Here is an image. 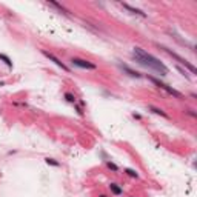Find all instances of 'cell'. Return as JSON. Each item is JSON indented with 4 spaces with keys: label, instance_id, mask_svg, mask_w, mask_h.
I'll list each match as a JSON object with an SVG mask.
<instances>
[{
    "label": "cell",
    "instance_id": "obj_1",
    "mask_svg": "<svg viewBox=\"0 0 197 197\" xmlns=\"http://www.w3.org/2000/svg\"><path fill=\"white\" fill-rule=\"evenodd\" d=\"M133 59H134L139 65L145 66L148 71L156 72L157 76H160V77L168 76V72H169V69H168V66H166L165 63H162V62H160L157 57H154L153 54L146 53L145 49L140 48V46H134V48H133Z\"/></svg>",
    "mask_w": 197,
    "mask_h": 197
},
{
    "label": "cell",
    "instance_id": "obj_2",
    "mask_svg": "<svg viewBox=\"0 0 197 197\" xmlns=\"http://www.w3.org/2000/svg\"><path fill=\"white\" fill-rule=\"evenodd\" d=\"M146 79L150 80L151 83H154L159 89H162V91H165L168 95H171V97H174V98H177V100H185V95L180 92V91H177L176 88H172V86H169L168 83H165V82H162L160 79H157V77H153V76H146Z\"/></svg>",
    "mask_w": 197,
    "mask_h": 197
},
{
    "label": "cell",
    "instance_id": "obj_3",
    "mask_svg": "<svg viewBox=\"0 0 197 197\" xmlns=\"http://www.w3.org/2000/svg\"><path fill=\"white\" fill-rule=\"evenodd\" d=\"M157 46L160 48V49H163V51L166 53V54H169L172 59H174L180 66H185V69L186 71H189V76H194V74H195V68H194V65L192 63H189L186 59H183L182 56H179L177 53H174V51H172V49H169L168 46H165V45H160V43H157Z\"/></svg>",
    "mask_w": 197,
    "mask_h": 197
},
{
    "label": "cell",
    "instance_id": "obj_4",
    "mask_svg": "<svg viewBox=\"0 0 197 197\" xmlns=\"http://www.w3.org/2000/svg\"><path fill=\"white\" fill-rule=\"evenodd\" d=\"M69 63H71V66H74V68L85 69V71H95V69L98 68L94 62H91V60H88V59H80V57H71V59H69Z\"/></svg>",
    "mask_w": 197,
    "mask_h": 197
},
{
    "label": "cell",
    "instance_id": "obj_5",
    "mask_svg": "<svg viewBox=\"0 0 197 197\" xmlns=\"http://www.w3.org/2000/svg\"><path fill=\"white\" fill-rule=\"evenodd\" d=\"M42 54H43V56H45V57H46L49 62H53L54 65H57V66H59L62 71H65V72H68V74L71 72V68H69L68 65H65V63H63V62H62V60H60V59H59L56 54H53V53L46 51V49H42Z\"/></svg>",
    "mask_w": 197,
    "mask_h": 197
},
{
    "label": "cell",
    "instance_id": "obj_6",
    "mask_svg": "<svg viewBox=\"0 0 197 197\" xmlns=\"http://www.w3.org/2000/svg\"><path fill=\"white\" fill-rule=\"evenodd\" d=\"M119 68H120L123 72H125L126 76H130V77H133V79H142V77H143V74H142V72H139V71L130 68V66L125 65V63H119Z\"/></svg>",
    "mask_w": 197,
    "mask_h": 197
},
{
    "label": "cell",
    "instance_id": "obj_7",
    "mask_svg": "<svg viewBox=\"0 0 197 197\" xmlns=\"http://www.w3.org/2000/svg\"><path fill=\"white\" fill-rule=\"evenodd\" d=\"M119 6H122L123 9H126V11H130L133 16H139V17H142V19H146V17H148L146 12H143L142 9H139V8H136V6H131L130 3H119Z\"/></svg>",
    "mask_w": 197,
    "mask_h": 197
},
{
    "label": "cell",
    "instance_id": "obj_8",
    "mask_svg": "<svg viewBox=\"0 0 197 197\" xmlns=\"http://www.w3.org/2000/svg\"><path fill=\"white\" fill-rule=\"evenodd\" d=\"M108 188H109V191H111L112 195H116V197H122V195H123V188H122L117 182H109V183H108Z\"/></svg>",
    "mask_w": 197,
    "mask_h": 197
},
{
    "label": "cell",
    "instance_id": "obj_9",
    "mask_svg": "<svg viewBox=\"0 0 197 197\" xmlns=\"http://www.w3.org/2000/svg\"><path fill=\"white\" fill-rule=\"evenodd\" d=\"M146 109L148 111H151L153 114H156V116H160V117H163V119H171L169 116H168V112H165V109H162V108H159V106H154V105H146Z\"/></svg>",
    "mask_w": 197,
    "mask_h": 197
},
{
    "label": "cell",
    "instance_id": "obj_10",
    "mask_svg": "<svg viewBox=\"0 0 197 197\" xmlns=\"http://www.w3.org/2000/svg\"><path fill=\"white\" fill-rule=\"evenodd\" d=\"M48 6H51V8L57 9L60 14H63V16H66V17H69V16H71V11H69V9H66L63 5H60V3H57V2H48Z\"/></svg>",
    "mask_w": 197,
    "mask_h": 197
},
{
    "label": "cell",
    "instance_id": "obj_11",
    "mask_svg": "<svg viewBox=\"0 0 197 197\" xmlns=\"http://www.w3.org/2000/svg\"><path fill=\"white\" fill-rule=\"evenodd\" d=\"M123 174H126L128 177L136 179V180H139V179H140L139 171H137V169H134V168H123Z\"/></svg>",
    "mask_w": 197,
    "mask_h": 197
},
{
    "label": "cell",
    "instance_id": "obj_12",
    "mask_svg": "<svg viewBox=\"0 0 197 197\" xmlns=\"http://www.w3.org/2000/svg\"><path fill=\"white\" fill-rule=\"evenodd\" d=\"M63 98H65L68 103H71V105H76V103H77V97H76V94H72L71 91H66V92L63 94Z\"/></svg>",
    "mask_w": 197,
    "mask_h": 197
},
{
    "label": "cell",
    "instance_id": "obj_13",
    "mask_svg": "<svg viewBox=\"0 0 197 197\" xmlns=\"http://www.w3.org/2000/svg\"><path fill=\"white\" fill-rule=\"evenodd\" d=\"M105 165H106V168H108L109 171L116 172V174H119V172H120V166H119V165H116L111 159H109V160H105Z\"/></svg>",
    "mask_w": 197,
    "mask_h": 197
},
{
    "label": "cell",
    "instance_id": "obj_14",
    "mask_svg": "<svg viewBox=\"0 0 197 197\" xmlns=\"http://www.w3.org/2000/svg\"><path fill=\"white\" fill-rule=\"evenodd\" d=\"M45 163L49 165V166H54V168H60V166H62V163H60L57 159H53V157H46V159H45Z\"/></svg>",
    "mask_w": 197,
    "mask_h": 197
},
{
    "label": "cell",
    "instance_id": "obj_15",
    "mask_svg": "<svg viewBox=\"0 0 197 197\" xmlns=\"http://www.w3.org/2000/svg\"><path fill=\"white\" fill-rule=\"evenodd\" d=\"M176 69H177V71H179V72L182 74V76H183L185 79H188V80H189V79L192 77V76H189V74H188V71H186V69H183V68H182L180 65H176Z\"/></svg>",
    "mask_w": 197,
    "mask_h": 197
},
{
    "label": "cell",
    "instance_id": "obj_16",
    "mask_svg": "<svg viewBox=\"0 0 197 197\" xmlns=\"http://www.w3.org/2000/svg\"><path fill=\"white\" fill-rule=\"evenodd\" d=\"M0 60H3V63H6V66L11 69L12 68V62H11V59L8 57V56H5V54H0Z\"/></svg>",
    "mask_w": 197,
    "mask_h": 197
},
{
    "label": "cell",
    "instance_id": "obj_17",
    "mask_svg": "<svg viewBox=\"0 0 197 197\" xmlns=\"http://www.w3.org/2000/svg\"><path fill=\"white\" fill-rule=\"evenodd\" d=\"M72 106H74V109H76V112H77V114H79L80 117H83V116H85V108H82V106H80L79 103L72 105Z\"/></svg>",
    "mask_w": 197,
    "mask_h": 197
},
{
    "label": "cell",
    "instance_id": "obj_18",
    "mask_svg": "<svg viewBox=\"0 0 197 197\" xmlns=\"http://www.w3.org/2000/svg\"><path fill=\"white\" fill-rule=\"evenodd\" d=\"M185 114H188V116H189V117H192V119H195V117H197V112H195V109H192V108L185 109Z\"/></svg>",
    "mask_w": 197,
    "mask_h": 197
},
{
    "label": "cell",
    "instance_id": "obj_19",
    "mask_svg": "<svg viewBox=\"0 0 197 197\" xmlns=\"http://www.w3.org/2000/svg\"><path fill=\"white\" fill-rule=\"evenodd\" d=\"M131 116H133V119H136V120H140V122L143 120V116H142V114H139V112H136V111H133V112H131Z\"/></svg>",
    "mask_w": 197,
    "mask_h": 197
},
{
    "label": "cell",
    "instance_id": "obj_20",
    "mask_svg": "<svg viewBox=\"0 0 197 197\" xmlns=\"http://www.w3.org/2000/svg\"><path fill=\"white\" fill-rule=\"evenodd\" d=\"M189 97H191V100H197V95H195V92H191V94H189Z\"/></svg>",
    "mask_w": 197,
    "mask_h": 197
},
{
    "label": "cell",
    "instance_id": "obj_21",
    "mask_svg": "<svg viewBox=\"0 0 197 197\" xmlns=\"http://www.w3.org/2000/svg\"><path fill=\"white\" fill-rule=\"evenodd\" d=\"M98 197H109L108 194H105V192H102V194H98Z\"/></svg>",
    "mask_w": 197,
    "mask_h": 197
},
{
    "label": "cell",
    "instance_id": "obj_22",
    "mask_svg": "<svg viewBox=\"0 0 197 197\" xmlns=\"http://www.w3.org/2000/svg\"><path fill=\"white\" fill-rule=\"evenodd\" d=\"M128 197H134V195H128Z\"/></svg>",
    "mask_w": 197,
    "mask_h": 197
}]
</instances>
